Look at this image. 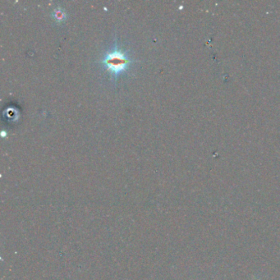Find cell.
<instances>
[{
	"label": "cell",
	"instance_id": "cell-2",
	"mask_svg": "<svg viewBox=\"0 0 280 280\" xmlns=\"http://www.w3.org/2000/svg\"><path fill=\"white\" fill-rule=\"evenodd\" d=\"M53 17L55 18L57 21H63V19H64V17H65V13L63 12V10L58 7V8H56L53 12Z\"/></svg>",
	"mask_w": 280,
	"mask_h": 280
},
{
	"label": "cell",
	"instance_id": "cell-1",
	"mask_svg": "<svg viewBox=\"0 0 280 280\" xmlns=\"http://www.w3.org/2000/svg\"><path fill=\"white\" fill-rule=\"evenodd\" d=\"M100 63L116 81L121 73L127 71L131 63H133V60L128 53L119 48L116 41L114 48L104 54Z\"/></svg>",
	"mask_w": 280,
	"mask_h": 280
}]
</instances>
